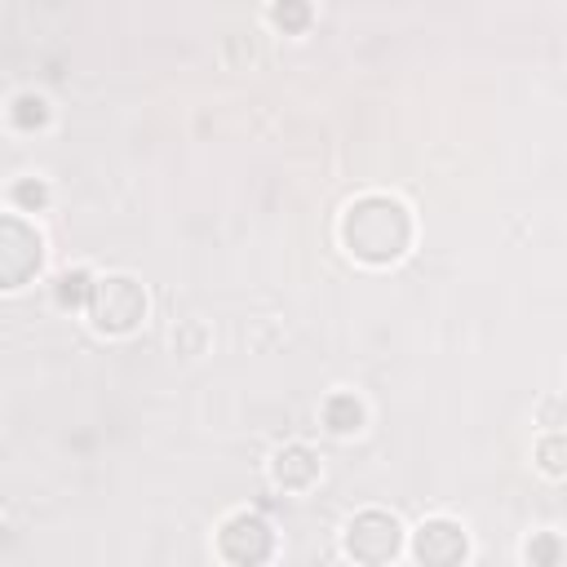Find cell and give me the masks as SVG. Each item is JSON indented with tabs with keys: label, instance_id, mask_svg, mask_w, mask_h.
<instances>
[{
	"label": "cell",
	"instance_id": "1",
	"mask_svg": "<svg viewBox=\"0 0 567 567\" xmlns=\"http://www.w3.org/2000/svg\"><path fill=\"white\" fill-rule=\"evenodd\" d=\"M341 244L363 266H390L412 244V213L394 195H359L341 217Z\"/></svg>",
	"mask_w": 567,
	"mask_h": 567
},
{
	"label": "cell",
	"instance_id": "2",
	"mask_svg": "<svg viewBox=\"0 0 567 567\" xmlns=\"http://www.w3.org/2000/svg\"><path fill=\"white\" fill-rule=\"evenodd\" d=\"M89 319L97 332L106 337H124L146 319V288L133 275H106L93 284V301H89Z\"/></svg>",
	"mask_w": 567,
	"mask_h": 567
},
{
	"label": "cell",
	"instance_id": "3",
	"mask_svg": "<svg viewBox=\"0 0 567 567\" xmlns=\"http://www.w3.org/2000/svg\"><path fill=\"white\" fill-rule=\"evenodd\" d=\"M44 266V239L22 217H0V284L22 288Z\"/></svg>",
	"mask_w": 567,
	"mask_h": 567
},
{
	"label": "cell",
	"instance_id": "4",
	"mask_svg": "<svg viewBox=\"0 0 567 567\" xmlns=\"http://www.w3.org/2000/svg\"><path fill=\"white\" fill-rule=\"evenodd\" d=\"M399 545H403V527L385 509H363L346 527V549L359 563H390L399 554Z\"/></svg>",
	"mask_w": 567,
	"mask_h": 567
},
{
	"label": "cell",
	"instance_id": "5",
	"mask_svg": "<svg viewBox=\"0 0 567 567\" xmlns=\"http://www.w3.org/2000/svg\"><path fill=\"white\" fill-rule=\"evenodd\" d=\"M217 549H221L226 563H248V567H252V563H266V558H270L275 532H270V523H266L261 514L244 509V514H230V518L221 523Z\"/></svg>",
	"mask_w": 567,
	"mask_h": 567
},
{
	"label": "cell",
	"instance_id": "6",
	"mask_svg": "<svg viewBox=\"0 0 567 567\" xmlns=\"http://www.w3.org/2000/svg\"><path fill=\"white\" fill-rule=\"evenodd\" d=\"M412 554L421 563H434V567H447V563H461L470 554V540H465V527L452 523V518H425L416 527V540H412Z\"/></svg>",
	"mask_w": 567,
	"mask_h": 567
},
{
	"label": "cell",
	"instance_id": "7",
	"mask_svg": "<svg viewBox=\"0 0 567 567\" xmlns=\"http://www.w3.org/2000/svg\"><path fill=\"white\" fill-rule=\"evenodd\" d=\"M270 474H275V483H279V487L301 492V487H310V483L319 478V456H315L306 443H288V447H279V452H275Z\"/></svg>",
	"mask_w": 567,
	"mask_h": 567
},
{
	"label": "cell",
	"instance_id": "8",
	"mask_svg": "<svg viewBox=\"0 0 567 567\" xmlns=\"http://www.w3.org/2000/svg\"><path fill=\"white\" fill-rule=\"evenodd\" d=\"M323 425H328L332 434H354V430H363V403H359L354 394H346V390L328 394V399H323Z\"/></svg>",
	"mask_w": 567,
	"mask_h": 567
},
{
	"label": "cell",
	"instance_id": "9",
	"mask_svg": "<svg viewBox=\"0 0 567 567\" xmlns=\"http://www.w3.org/2000/svg\"><path fill=\"white\" fill-rule=\"evenodd\" d=\"M93 275L89 270H66V275H58V284H53V297H58V306L62 310H89V301H93Z\"/></svg>",
	"mask_w": 567,
	"mask_h": 567
},
{
	"label": "cell",
	"instance_id": "10",
	"mask_svg": "<svg viewBox=\"0 0 567 567\" xmlns=\"http://www.w3.org/2000/svg\"><path fill=\"white\" fill-rule=\"evenodd\" d=\"M536 465L549 474V478H567V434H540L536 439Z\"/></svg>",
	"mask_w": 567,
	"mask_h": 567
},
{
	"label": "cell",
	"instance_id": "11",
	"mask_svg": "<svg viewBox=\"0 0 567 567\" xmlns=\"http://www.w3.org/2000/svg\"><path fill=\"white\" fill-rule=\"evenodd\" d=\"M9 120H13V128H27V133H31V128H44V124H49V102H44L40 93H18Z\"/></svg>",
	"mask_w": 567,
	"mask_h": 567
},
{
	"label": "cell",
	"instance_id": "12",
	"mask_svg": "<svg viewBox=\"0 0 567 567\" xmlns=\"http://www.w3.org/2000/svg\"><path fill=\"white\" fill-rule=\"evenodd\" d=\"M310 18H315L310 0H275V4H270V22H275L279 31H288V35L306 31V27H310Z\"/></svg>",
	"mask_w": 567,
	"mask_h": 567
},
{
	"label": "cell",
	"instance_id": "13",
	"mask_svg": "<svg viewBox=\"0 0 567 567\" xmlns=\"http://www.w3.org/2000/svg\"><path fill=\"white\" fill-rule=\"evenodd\" d=\"M9 199L18 204V208H44V199H49V186L40 182V177H22V182H13V190H9Z\"/></svg>",
	"mask_w": 567,
	"mask_h": 567
},
{
	"label": "cell",
	"instance_id": "14",
	"mask_svg": "<svg viewBox=\"0 0 567 567\" xmlns=\"http://www.w3.org/2000/svg\"><path fill=\"white\" fill-rule=\"evenodd\" d=\"M563 558V540L554 532H540L527 540V563H558Z\"/></svg>",
	"mask_w": 567,
	"mask_h": 567
}]
</instances>
